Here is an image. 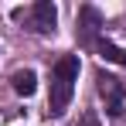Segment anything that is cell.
Returning a JSON list of instances; mask_svg holds the SVG:
<instances>
[{"instance_id": "cell-4", "label": "cell", "mask_w": 126, "mask_h": 126, "mask_svg": "<svg viewBox=\"0 0 126 126\" xmlns=\"http://www.w3.org/2000/svg\"><path fill=\"white\" fill-rule=\"evenodd\" d=\"M99 27H102V14L85 3L82 10H79V38H82V44H95Z\"/></svg>"}, {"instance_id": "cell-5", "label": "cell", "mask_w": 126, "mask_h": 126, "mask_svg": "<svg viewBox=\"0 0 126 126\" xmlns=\"http://www.w3.org/2000/svg\"><path fill=\"white\" fill-rule=\"evenodd\" d=\"M14 92L17 95H34V89H38V75L31 72V68H24V72H14Z\"/></svg>"}, {"instance_id": "cell-3", "label": "cell", "mask_w": 126, "mask_h": 126, "mask_svg": "<svg viewBox=\"0 0 126 126\" xmlns=\"http://www.w3.org/2000/svg\"><path fill=\"white\" fill-rule=\"evenodd\" d=\"M27 21H31V27H34L38 34H51V31H55V21H58V10H55L51 0H38V3L27 10Z\"/></svg>"}, {"instance_id": "cell-6", "label": "cell", "mask_w": 126, "mask_h": 126, "mask_svg": "<svg viewBox=\"0 0 126 126\" xmlns=\"http://www.w3.org/2000/svg\"><path fill=\"white\" fill-rule=\"evenodd\" d=\"M95 44H99V51H102L109 62H116V65H123V68H126V51H123V48H116L112 41H95Z\"/></svg>"}, {"instance_id": "cell-1", "label": "cell", "mask_w": 126, "mask_h": 126, "mask_svg": "<svg viewBox=\"0 0 126 126\" xmlns=\"http://www.w3.org/2000/svg\"><path fill=\"white\" fill-rule=\"evenodd\" d=\"M79 82V58L75 55H65L58 58V65L51 68V92H48V112L51 116H62L68 102H72V92Z\"/></svg>"}, {"instance_id": "cell-2", "label": "cell", "mask_w": 126, "mask_h": 126, "mask_svg": "<svg viewBox=\"0 0 126 126\" xmlns=\"http://www.w3.org/2000/svg\"><path fill=\"white\" fill-rule=\"evenodd\" d=\"M99 95H102L106 112H109V116H119V112H123L126 89H123V82H119V79H112V75H99Z\"/></svg>"}]
</instances>
